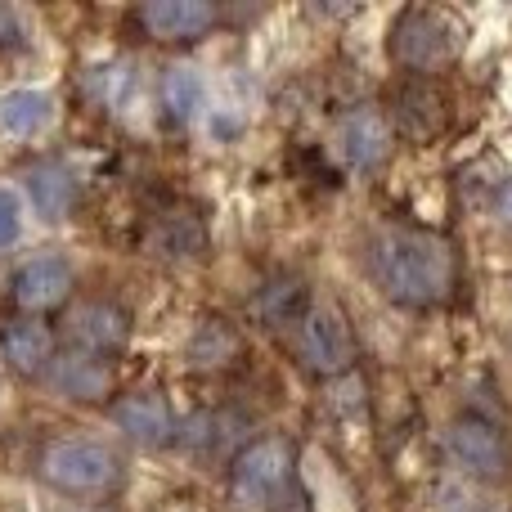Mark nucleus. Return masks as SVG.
<instances>
[{
	"label": "nucleus",
	"instance_id": "f257e3e1",
	"mask_svg": "<svg viewBox=\"0 0 512 512\" xmlns=\"http://www.w3.org/2000/svg\"><path fill=\"white\" fill-rule=\"evenodd\" d=\"M373 274L387 301L405 310H432L459 283L454 243L432 230H387L373 243Z\"/></svg>",
	"mask_w": 512,
	"mask_h": 512
},
{
	"label": "nucleus",
	"instance_id": "f03ea898",
	"mask_svg": "<svg viewBox=\"0 0 512 512\" xmlns=\"http://www.w3.org/2000/svg\"><path fill=\"white\" fill-rule=\"evenodd\" d=\"M391 59L414 77H432V72L450 68L463 50V23L445 9H427V5H409L396 14L387 36Z\"/></svg>",
	"mask_w": 512,
	"mask_h": 512
},
{
	"label": "nucleus",
	"instance_id": "7ed1b4c3",
	"mask_svg": "<svg viewBox=\"0 0 512 512\" xmlns=\"http://www.w3.org/2000/svg\"><path fill=\"white\" fill-rule=\"evenodd\" d=\"M41 477L54 490L77 499H99L122 481V459L113 445L90 441V436H68V441L45 445L41 454Z\"/></svg>",
	"mask_w": 512,
	"mask_h": 512
},
{
	"label": "nucleus",
	"instance_id": "20e7f679",
	"mask_svg": "<svg viewBox=\"0 0 512 512\" xmlns=\"http://www.w3.org/2000/svg\"><path fill=\"white\" fill-rule=\"evenodd\" d=\"M292 468H297V463H292V445L283 441V436H265V441H252L248 450L234 459L230 486L248 508H274L288 495Z\"/></svg>",
	"mask_w": 512,
	"mask_h": 512
},
{
	"label": "nucleus",
	"instance_id": "39448f33",
	"mask_svg": "<svg viewBox=\"0 0 512 512\" xmlns=\"http://www.w3.org/2000/svg\"><path fill=\"white\" fill-rule=\"evenodd\" d=\"M445 450L468 477L477 481H508L512 472V445L490 418L463 414L445 427Z\"/></svg>",
	"mask_w": 512,
	"mask_h": 512
},
{
	"label": "nucleus",
	"instance_id": "423d86ee",
	"mask_svg": "<svg viewBox=\"0 0 512 512\" xmlns=\"http://www.w3.org/2000/svg\"><path fill=\"white\" fill-rule=\"evenodd\" d=\"M297 364L315 378H337L355 364V333L346 324L342 310L333 306H315L301 319L297 333Z\"/></svg>",
	"mask_w": 512,
	"mask_h": 512
},
{
	"label": "nucleus",
	"instance_id": "0eeeda50",
	"mask_svg": "<svg viewBox=\"0 0 512 512\" xmlns=\"http://www.w3.org/2000/svg\"><path fill=\"white\" fill-rule=\"evenodd\" d=\"M337 153L351 171L360 176H373V171L387 167L391 158V122L382 117V108H351L337 126Z\"/></svg>",
	"mask_w": 512,
	"mask_h": 512
},
{
	"label": "nucleus",
	"instance_id": "6e6552de",
	"mask_svg": "<svg viewBox=\"0 0 512 512\" xmlns=\"http://www.w3.org/2000/svg\"><path fill=\"white\" fill-rule=\"evenodd\" d=\"M72 265L63 256L45 252V256H27L14 274H9V292L23 310H50V306H63L72 297Z\"/></svg>",
	"mask_w": 512,
	"mask_h": 512
},
{
	"label": "nucleus",
	"instance_id": "1a4fd4ad",
	"mask_svg": "<svg viewBox=\"0 0 512 512\" xmlns=\"http://www.w3.org/2000/svg\"><path fill=\"white\" fill-rule=\"evenodd\" d=\"M68 333L81 355L104 360V355H117L131 342V315H126L117 301H86V306L72 310Z\"/></svg>",
	"mask_w": 512,
	"mask_h": 512
},
{
	"label": "nucleus",
	"instance_id": "9d476101",
	"mask_svg": "<svg viewBox=\"0 0 512 512\" xmlns=\"http://www.w3.org/2000/svg\"><path fill=\"white\" fill-rule=\"evenodd\" d=\"M221 18V9L212 0H153L140 9V23L158 41H198L207 36Z\"/></svg>",
	"mask_w": 512,
	"mask_h": 512
},
{
	"label": "nucleus",
	"instance_id": "9b49d317",
	"mask_svg": "<svg viewBox=\"0 0 512 512\" xmlns=\"http://www.w3.org/2000/svg\"><path fill=\"white\" fill-rule=\"evenodd\" d=\"M0 364L18 378H36L54 364V333L41 319H9L0 324Z\"/></svg>",
	"mask_w": 512,
	"mask_h": 512
},
{
	"label": "nucleus",
	"instance_id": "f8f14e48",
	"mask_svg": "<svg viewBox=\"0 0 512 512\" xmlns=\"http://www.w3.org/2000/svg\"><path fill=\"white\" fill-rule=\"evenodd\" d=\"M113 423L126 441L162 450V445L176 441V418H171L167 400L162 396H126L113 405Z\"/></svg>",
	"mask_w": 512,
	"mask_h": 512
},
{
	"label": "nucleus",
	"instance_id": "ddd939ff",
	"mask_svg": "<svg viewBox=\"0 0 512 512\" xmlns=\"http://www.w3.org/2000/svg\"><path fill=\"white\" fill-rule=\"evenodd\" d=\"M252 315L261 328H288L310 315V283L301 274H274L256 288Z\"/></svg>",
	"mask_w": 512,
	"mask_h": 512
},
{
	"label": "nucleus",
	"instance_id": "4468645a",
	"mask_svg": "<svg viewBox=\"0 0 512 512\" xmlns=\"http://www.w3.org/2000/svg\"><path fill=\"white\" fill-rule=\"evenodd\" d=\"M396 122H400V131L414 135V140H432V135H441V126L450 122V104H445V95L432 81L414 77L396 90Z\"/></svg>",
	"mask_w": 512,
	"mask_h": 512
},
{
	"label": "nucleus",
	"instance_id": "2eb2a0df",
	"mask_svg": "<svg viewBox=\"0 0 512 512\" xmlns=\"http://www.w3.org/2000/svg\"><path fill=\"white\" fill-rule=\"evenodd\" d=\"M50 382H54V391H63L68 400H99L113 387V373H108V364L95 360V355L72 351V355H54Z\"/></svg>",
	"mask_w": 512,
	"mask_h": 512
},
{
	"label": "nucleus",
	"instance_id": "dca6fc26",
	"mask_svg": "<svg viewBox=\"0 0 512 512\" xmlns=\"http://www.w3.org/2000/svg\"><path fill=\"white\" fill-rule=\"evenodd\" d=\"M54 117V99L45 90L18 86L0 95V131L14 135V140H27V135H41Z\"/></svg>",
	"mask_w": 512,
	"mask_h": 512
},
{
	"label": "nucleus",
	"instance_id": "f3484780",
	"mask_svg": "<svg viewBox=\"0 0 512 512\" xmlns=\"http://www.w3.org/2000/svg\"><path fill=\"white\" fill-rule=\"evenodd\" d=\"M27 194H32L36 212L45 216V221H63V216L72 212V203H77V185H72V176L63 167H41L27 176Z\"/></svg>",
	"mask_w": 512,
	"mask_h": 512
},
{
	"label": "nucleus",
	"instance_id": "a211bd4d",
	"mask_svg": "<svg viewBox=\"0 0 512 512\" xmlns=\"http://www.w3.org/2000/svg\"><path fill=\"white\" fill-rule=\"evenodd\" d=\"M239 355V333H234L225 319H207L198 324V333L189 337V364L194 369H221Z\"/></svg>",
	"mask_w": 512,
	"mask_h": 512
},
{
	"label": "nucleus",
	"instance_id": "6ab92c4d",
	"mask_svg": "<svg viewBox=\"0 0 512 512\" xmlns=\"http://www.w3.org/2000/svg\"><path fill=\"white\" fill-rule=\"evenodd\" d=\"M153 256H167V261H189V256H203V225L194 216H171L158 225L153 234Z\"/></svg>",
	"mask_w": 512,
	"mask_h": 512
},
{
	"label": "nucleus",
	"instance_id": "aec40b11",
	"mask_svg": "<svg viewBox=\"0 0 512 512\" xmlns=\"http://www.w3.org/2000/svg\"><path fill=\"white\" fill-rule=\"evenodd\" d=\"M162 104H167L171 122H194L203 108V77L194 68H171L162 81Z\"/></svg>",
	"mask_w": 512,
	"mask_h": 512
},
{
	"label": "nucleus",
	"instance_id": "412c9836",
	"mask_svg": "<svg viewBox=\"0 0 512 512\" xmlns=\"http://www.w3.org/2000/svg\"><path fill=\"white\" fill-rule=\"evenodd\" d=\"M23 234V203L14 189H0V248H14Z\"/></svg>",
	"mask_w": 512,
	"mask_h": 512
},
{
	"label": "nucleus",
	"instance_id": "4be33fe9",
	"mask_svg": "<svg viewBox=\"0 0 512 512\" xmlns=\"http://www.w3.org/2000/svg\"><path fill=\"white\" fill-rule=\"evenodd\" d=\"M99 81H104V99L113 108H122L126 99L135 95V68L126 63V68H99Z\"/></svg>",
	"mask_w": 512,
	"mask_h": 512
},
{
	"label": "nucleus",
	"instance_id": "5701e85b",
	"mask_svg": "<svg viewBox=\"0 0 512 512\" xmlns=\"http://www.w3.org/2000/svg\"><path fill=\"white\" fill-rule=\"evenodd\" d=\"M499 221H504L508 230H512V185L504 189V194H499Z\"/></svg>",
	"mask_w": 512,
	"mask_h": 512
}]
</instances>
